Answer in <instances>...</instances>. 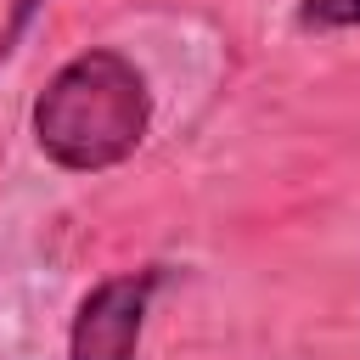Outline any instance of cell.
<instances>
[{"label":"cell","instance_id":"7a4b0ae2","mask_svg":"<svg viewBox=\"0 0 360 360\" xmlns=\"http://www.w3.org/2000/svg\"><path fill=\"white\" fill-rule=\"evenodd\" d=\"M163 270L141 264V270H118L101 276L68 326V360H135L141 354V332H146V309L158 292Z\"/></svg>","mask_w":360,"mask_h":360},{"label":"cell","instance_id":"3957f363","mask_svg":"<svg viewBox=\"0 0 360 360\" xmlns=\"http://www.w3.org/2000/svg\"><path fill=\"white\" fill-rule=\"evenodd\" d=\"M292 22L304 34H338V28H360V0H298Z\"/></svg>","mask_w":360,"mask_h":360},{"label":"cell","instance_id":"6da1fadb","mask_svg":"<svg viewBox=\"0 0 360 360\" xmlns=\"http://www.w3.org/2000/svg\"><path fill=\"white\" fill-rule=\"evenodd\" d=\"M28 135L62 174H107L152 135V84L118 45H84L39 84Z\"/></svg>","mask_w":360,"mask_h":360}]
</instances>
